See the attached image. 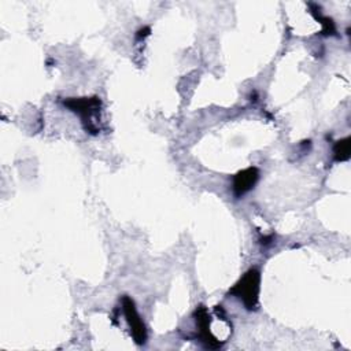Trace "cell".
<instances>
[{"instance_id":"cell-7","label":"cell","mask_w":351,"mask_h":351,"mask_svg":"<svg viewBox=\"0 0 351 351\" xmlns=\"http://www.w3.org/2000/svg\"><path fill=\"white\" fill-rule=\"evenodd\" d=\"M149 33H151V29H149L148 26H145V27H143V29L137 30V34H136V37H137L138 40H141V38H145L147 36H149Z\"/></svg>"},{"instance_id":"cell-6","label":"cell","mask_w":351,"mask_h":351,"mask_svg":"<svg viewBox=\"0 0 351 351\" xmlns=\"http://www.w3.org/2000/svg\"><path fill=\"white\" fill-rule=\"evenodd\" d=\"M335 160H347L350 158V138L346 137L340 141H336L333 147Z\"/></svg>"},{"instance_id":"cell-3","label":"cell","mask_w":351,"mask_h":351,"mask_svg":"<svg viewBox=\"0 0 351 351\" xmlns=\"http://www.w3.org/2000/svg\"><path fill=\"white\" fill-rule=\"evenodd\" d=\"M195 324H196V330H197V339L199 341L206 347V348H219L223 343L218 340L210 328L211 324V317L208 314V310L204 306H199L195 310Z\"/></svg>"},{"instance_id":"cell-1","label":"cell","mask_w":351,"mask_h":351,"mask_svg":"<svg viewBox=\"0 0 351 351\" xmlns=\"http://www.w3.org/2000/svg\"><path fill=\"white\" fill-rule=\"evenodd\" d=\"M63 104L70 108V111L80 115L86 133L97 134L100 132V97H69Z\"/></svg>"},{"instance_id":"cell-4","label":"cell","mask_w":351,"mask_h":351,"mask_svg":"<svg viewBox=\"0 0 351 351\" xmlns=\"http://www.w3.org/2000/svg\"><path fill=\"white\" fill-rule=\"evenodd\" d=\"M122 308H123V313H125V317H126V321L130 326V333L134 339V341L137 344H144L147 341V329L136 310V306L133 303V300L129 298V296H125L122 299Z\"/></svg>"},{"instance_id":"cell-5","label":"cell","mask_w":351,"mask_h":351,"mask_svg":"<svg viewBox=\"0 0 351 351\" xmlns=\"http://www.w3.org/2000/svg\"><path fill=\"white\" fill-rule=\"evenodd\" d=\"M259 178V170L256 167H247L239 171L233 178V193L236 197H241L251 191Z\"/></svg>"},{"instance_id":"cell-2","label":"cell","mask_w":351,"mask_h":351,"mask_svg":"<svg viewBox=\"0 0 351 351\" xmlns=\"http://www.w3.org/2000/svg\"><path fill=\"white\" fill-rule=\"evenodd\" d=\"M259 284H261V273L258 269L252 267L244 273V276L234 284L229 293L237 298L247 310L252 311L258 308L259 303Z\"/></svg>"}]
</instances>
